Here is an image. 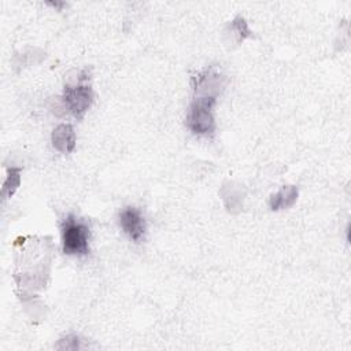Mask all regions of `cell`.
I'll return each instance as SVG.
<instances>
[{"label":"cell","instance_id":"1","mask_svg":"<svg viewBox=\"0 0 351 351\" xmlns=\"http://www.w3.org/2000/svg\"><path fill=\"white\" fill-rule=\"evenodd\" d=\"M217 103V97L195 96L191 101L185 123L188 129L197 136H213L215 132V119L213 108Z\"/></svg>","mask_w":351,"mask_h":351},{"label":"cell","instance_id":"2","mask_svg":"<svg viewBox=\"0 0 351 351\" xmlns=\"http://www.w3.org/2000/svg\"><path fill=\"white\" fill-rule=\"evenodd\" d=\"M60 233L64 254L78 256L89 254L90 233L88 225L82 219H78L73 214H69L60 225Z\"/></svg>","mask_w":351,"mask_h":351},{"label":"cell","instance_id":"3","mask_svg":"<svg viewBox=\"0 0 351 351\" xmlns=\"http://www.w3.org/2000/svg\"><path fill=\"white\" fill-rule=\"evenodd\" d=\"M93 101V90L86 84L64 85L62 103L64 108L77 119H81Z\"/></svg>","mask_w":351,"mask_h":351},{"label":"cell","instance_id":"4","mask_svg":"<svg viewBox=\"0 0 351 351\" xmlns=\"http://www.w3.org/2000/svg\"><path fill=\"white\" fill-rule=\"evenodd\" d=\"M193 89L196 96L217 97L226 85V77L222 75L217 69L210 67L192 78Z\"/></svg>","mask_w":351,"mask_h":351},{"label":"cell","instance_id":"5","mask_svg":"<svg viewBox=\"0 0 351 351\" xmlns=\"http://www.w3.org/2000/svg\"><path fill=\"white\" fill-rule=\"evenodd\" d=\"M118 221H119L122 230L133 241L138 243L144 237L147 225H145V219H144L141 211L137 207L128 206V207L122 208L118 215Z\"/></svg>","mask_w":351,"mask_h":351},{"label":"cell","instance_id":"6","mask_svg":"<svg viewBox=\"0 0 351 351\" xmlns=\"http://www.w3.org/2000/svg\"><path fill=\"white\" fill-rule=\"evenodd\" d=\"M52 147L62 152L70 154L75 148V132L70 123H60L58 125L51 134Z\"/></svg>","mask_w":351,"mask_h":351},{"label":"cell","instance_id":"7","mask_svg":"<svg viewBox=\"0 0 351 351\" xmlns=\"http://www.w3.org/2000/svg\"><path fill=\"white\" fill-rule=\"evenodd\" d=\"M298 193H299V191H298V186H295V185L282 186L278 192H276V193H273L270 196L269 207L273 211L288 208V207H291L296 202Z\"/></svg>","mask_w":351,"mask_h":351},{"label":"cell","instance_id":"8","mask_svg":"<svg viewBox=\"0 0 351 351\" xmlns=\"http://www.w3.org/2000/svg\"><path fill=\"white\" fill-rule=\"evenodd\" d=\"M21 171H22L21 167L11 166V167L7 169V177L4 180L3 189H1L3 200L10 199L15 193V191L18 189V186L21 184Z\"/></svg>","mask_w":351,"mask_h":351},{"label":"cell","instance_id":"9","mask_svg":"<svg viewBox=\"0 0 351 351\" xmlns=\"http://www.w3.org/2000/svg\"><path fill=\"white\" fill-rule=\"evenodd\" d=\"M232 26L236 29L237 34H239V40H244L245 37L251 36V32L247 26V22L241 18V16H237L233 22H232Z\"/></svg>","mask_w":351,"mask_h":351}]
</instances>
